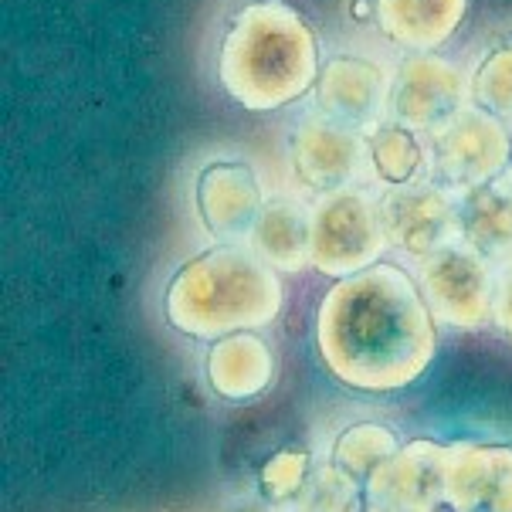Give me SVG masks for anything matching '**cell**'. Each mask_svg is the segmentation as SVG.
Wrapping results in <instances>:
<instances>
[{
  "label": "cell",
  "instance_id": "obj_1",
  "mask_svg": "<svg viewBox=\"0 0 512 512\" xmlns=\"http://www.w3.org/2000/svg\"><path fill=\"white\" fill-rule=\"evenodd\" d=\"M316 350L346 387L404 390L424 377L438 353L435 312L404 268L377 262L323 295Z\"/></svg>",
  "mask_w": 512,
  "mask_h": 512
},
{
  "label": "cell",
  "instance_id": "obj_2",
  "mask_svg": "<svg viewBox=\"0 0 512 512\" xmlns=\"http://www.w3.org/2000/svg\"><path fill=\"white\" fill-rule=\"evenodd\" d=\"M319 72V38L289 0H251L231 17L218 78L241 109H285L319 82Z\"/></svg>",
  "mask_w": 512,
  "mask_h": 512
},
{
  "label": "cell",
  "instance_id": "obj_3",
  "mask_svg": "<svg viewBox=\"0 0 512 512\" xmlns=\"http://www.w3.org/2000/svg\"><path fill=\"white\" fill-rule=\"evenodd\" d=\"M282 279L245 245H218L177 268L167 285V319L197 340L268 326L282 312Z\"/></svg>",
  "mask_w": 512,
  "mask_h": 512
},
{
  "label": "cell",
  "instance_id": "obj_4",
  "mask_svg": "<svg viewBox=\"0 0 512 512\" xmlns=\"http://www.w3.org/2000/svg\"><path fill=\"white\" fill-rule=\"evenodd\" d=\"M387 234L380 221V204L363 190L323 194L312 207V265L329 279H350L377 265L384 255Z\"/></svg>",
  "mask_w": 512,
  "mask_h": 512
},
{
  "label": "cell",
  "instance_id": "obj_5",
  "mask_svg": "<svg viewBox=\"0 0 512 512\" xmlns=\"http://www.w3.org/2000/svg\"><path fill=\"white\" fill-rule=\"evenodd\" d=\"M289 163L302 187L319 194L350 190L370 170L367 133L333 112H309L292 129Z\"/></svg>",
  "mask_w": 512,
  "mask_h": 512
},
{
  "label": "cell",
  "instance_id": "obj_6",
  "mask_svg": "<svg viewBox=\"0 0 512 512\" xmlns=\"http://www.w3.org/2000/svg\"><path fill=\"white\" fill-rule=\"evenodd\" d=\"M512 140L499 116L482 106H465L431 133V170L445 187L468 190L492 184L509 170Z\"/></svg>",
  "mask_w": 512,
  "mask_h": 512
},
{
  "label": "cell",
  "instance_id": "obj_7",
  "mask_svg": "<svg viewBox=\"0 0 512 512\" xmlns=\"http://www.w3.org/2000/svg\"><path fill=\"white\" fill-rule=\"evenodd\" d=\"M421 289L435 319L451 329H482L496 312L492 262L462 241L424 258Z\"/></svg>",
  "mask_w": 512,
  "mask_h": 512
},
{
  "label": "cell",
  "instance_id": "obj_8",
  "mask_svg": "<svg viewBox=\"0 0 512 512\" xmlns=\"http://www.w3.org/2000/svg\"><path fill=\"white\" fill-rule=\"evenodd\" d=\"M468 95L472 78H465L462 68L431 51H411L390 78V116L431 136L468 106Z\"/></svg>",
  "mask_w": 512,
  "mask_h": 512
},
{
  "label": "cell",
  "instance_id": "obj_9",
  "mask_svg": "<svg viewBox=\"0 0 512 512\" xmlns=\"http://www.w3.org/2000/svg\"><path fill=\"white\" fill-rule=\"evenodd\" d=\"M377 204L387 245L404 258L424 262L458 241V194H448L441 184L390 187Z\"/></svg>",
  "mask_w": 512,
  "mask_h": 512
},
{
  "label": "cell",
  "instance_id": "obj_10",
  "mask_svg": "<svg viewBox=\"0 0 512 512\" xmlns=\"http://www.w3.org/2000/svg\"><path fill=\"white\" fill-rule=\"evenodd\" d=\"M451 448L438 441H407L370 475L363 492L387 512H438L445 506V468Z\"/></svg>",
  "mask_w": 512,
  "mask_h": 512
},
{
  "label": "cell",
  "instance_id": "obj_11",
  "mask_svg": "<svg viewBox=\"0 0 512 512\" xmlns=\"http://www.w3.org/2000/svg\"><path fill=\"white\" fill-rule=\"evenodd\" d=\"M194 204L201 224L214 238L238 245L251 238V228L265 207V190L245 160H211L197 173Z\"/></svg>",
  "mask_w": 512,
  "mask_h": 512
},
{
  "label": "cell",
  "instance_id": "obj_12",
  "mask_svg": "<svg viewBox=\"0 0 512 512\" xmlns=\"http://www.w3.org/2000/svg\"><path fill=\"white\" fill-rule=\"evenodd\" d=\"M445 506L451 512H512V445H451Z\"/></svg>",
  "mask_w": 512,
  "mask_h": 512
},
{
  "label": "cell",
  "instance_id": "obj_13",
  "mask_svg": "<svg viewBox=\"0 0 512 512\" xmlns=\"http://www.w3.org/2000/svg\"><path fill=\"white\" fill-rule=\"evenodd\" d=\"M316 99L323 112H333L360 129H373L384 123V112H390V75L370 58L336 55L319 72Z\"/></svg>",
  "mask_w": 512,
  "mask_h": 512
},
{
  "label": "cell",
  "instance_id": "obj_14",
  "mask_svg": "<svg viewBox=\"0 0 512 512\" xmlns=\"http://www.w3.org/2000/svg\"><path fill=\"white\" fill-rule=\"evenodd\" d=\"M207 380L224 401H251L275 380V353L265 336L241 329L228 333L207 350Z\"/></svg>",
  "mask_w": 512,
  "mask_h": 512
},
{
  "label": "cell",
  "instance_id": "obj_15",
  "mask_svg": "<svg viewBox=\"0 0 512 512\" xmlns=\"http://www.w3.org/2000/svg\"><path fill=\"white\" fill-rule=\"evenodd\" d=\"M468 0H373L377 28L407 51H435L455 38Z\"/></svg>",
  "mask_w": 512,
  "mask_h": 512
},
{
  "label": "cell",
  "instance_id": "obj_16",
  "mask_svg": "<svg viewBox=\"0 0 512 512\" xmlns=\"http://www.w3.org/2000/svg\"><path fill=\"white\" fill-rule=\"evenodd\" d=\"M248 248L275 272L299 275L312 265V211H306L295 197H275L265 201L251 228Z\"/></svg>",
  "mask_w": 512,
  "mask_h": 512
},
{
  "label": "cell",
  "instance_id": "obj_17",
  "mask_svg": "<svg viewBox=\"0 0 512 512\" xmlns=\"http://www.w3.org/2000/svg\"><path fill=\"white\" fill-rule=\"evenodd\" d=\"M458 241L492 265H512V187L479 184L458 190Z\"/></svg>",
  "mask_w": 512,
  "mask_h": 512
},
{
  "label": "cell",
  "instance_id": "obj_18",
  "mask_svg": "<svg viewBox=\"0 0 512 512\" xmlns=\"http://www.w3.org/2000/svg\"><path fill=\"white\" fill-rule=\"evenodd\" d=\"M370 143V170L377 173L380 184L387 187H407L421 184L424 173V146L418 140V129L384 119L373 129H367Z\"/></svg>",
  "mask_w": 512,
  "mask_h": 512
},
{
  "label": "cell",
  "instance_id": "obj_19",
  "mask_svg": "<svg viewBox=\"0 0 512 512\" xmlns=\"http://www.w3.org/2000/svg\"><path fill=\"white\" fill-rule=\"evenodd\" d=\"M401 448L397 445V435L384 424H353L346 428L340 438H336V448H333V462L346 468L353 479L367 482L380 465L387 462L394 451Z\"/></svg>",
  "mask_w": 512,
  "mask_h": 512
},
{
  "label": "cell",
  "instance_id": "obj_20",
  "mask_svg": "<svg viewBox=\"0 0 512 512\" xmlns=\"http://www.w3.org/2000/svg\"><path fill=\"white\" fill-rule=\"evenodd\" d=\"M360 479H353L336 462L316 465L306 482V489L295 496L292 512H357Z\"/></svg>",
  "mask_w": 512,
  "mask_h": 512
},
{
  "label": "cell",
  "instance_id": "obj_21",
  "mask_svg": "<svg viewBox=\"0 0 512 512\" xmlns=\"http://www.w3.org/2000/svg\"><path fill=\"white\" fill-rule=\"evenodd\" d=\"M472 99L492 116L512 119V45H502L482 58L472 75Z\"/></svg>",
  "mask_w": 512,
  "mask_h": 512
},
{
  "label": "cell",
  "instance_id": "obj_22",
  "mask_svg": "<svg viewBox=\"0 0 512 512\" xmlns=\"http://www.w3.org/2000/svg\"><path fill=\"white\" fill-rule=\"evenodd\" d=\"M312 475V458L302 448H285L279 455H272L262 468V496L282 506H292L295 496L306 489Z\"/></svg>",
  "mask_w": 512,
  "mask_h": 512
},
{
  "label": "cell",
  "instance_id": "obj_23",
  "mask_svg": "<svg viewBox=\"0 0 512 512\" xmlns=\"http://www.w3.org/2000/svg\"><path fill=\"white\" fill-rule=\"evenodd\" d=\"M496 326L512 340V265H506L496 279V312H492Z\"/></svg>",
  "mask_w": 512,
  "mask_h": 512
},
{
  "label": "cell",
  "instance_id": "obj_24",
  "mask_svg": "<svg viewBox=\"0 0 512 512\" xmlns=\"http://www.w3.org/2000/svg\"><path fill=\"white\" fill-rule=\"evenodd\" d=\"M224 512H292V509H285L282 502H272L268 496H241Z\"/></svg>",
  "mask_w": 512,
  "mask_h": 512
},
{
  "label": "cell",
  "instance_id": "obj_25",
  "mask_svg": "<svg viewBox=\"0 0 512 512\" xmlns=\"http://www.w3.org/2000/svg\"><path fill=\"white\" fill-rule=\"evenodd\" d=\"M357 512H387V509H384V506H373V502H367V506L357 509Z\"/></svg>",
  "mask_w": 512,
  "mask_h": 512
},
{
  "label": "cell",
  "instance_id": "obj_26",
  "mask_svg": "<svg viewBox=\"0 0 512 512\" xmlns=\"http://www.w3.org/2000/svg\"><path fill=\"white\" fill-rule=\"evenodd\" d=\"M509 180H512V156H509Z\"/></svg>",
  "mask_w": 512,
  "mask_h": 512
},
{
  "label": "cell",
  "instance_id": "obj_27",
  "mask_svg": "<svg viewBox=\"0 0 512 512\" xmlns=\"http://www.w3.org/2000/svg\"><path fill=\"white\" fill-rule=\"evenodd\" d=\"M438 512H441V509H438Z\"/></svg>",
  "mask_w": 512,
  "mask_h": 512
}]
</instances>
